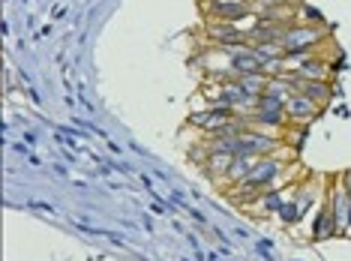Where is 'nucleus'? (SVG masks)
I'll return each mask as SVG.
<instances>
[{"mask_svg": "<svg viewBox=\"0 0 351 261\" xmlns=\"http://www.w3.org/2000/svg\"><path fill=\"white\" fill-rule=\"evenodd\" d=\"M324 30L315 27V25H303V21H298L294 27L285 30L282 36V45H285V54L289 58H303V54H315L318 49L324 45Z\"/></svg>", "mask_w": 351, "mask_h": 261, "instance_id": "f257e3e1", "label": "nucleus"}, {"mask_svg": "<svg viewBox=\"0 0 351 261\" xmlns=\"http://www.w3.org/2000/svg\"><path fill=\"white\" fill-rule=\"evenodd\" d=\"M285 156H261L258 162L252 165V171L246 174L243 184L252 186V189H261V192H267V189H279V184L285 180Z\"/></svg>", "mask_w": 351, "mask_h": 261, "instance_id": "f03ea898", "label": "nucleus"}, {"mask_svg": "<svg viewBox=\"0 0 351 261\" xmlns=\"http://www.w3.org/2000/svg\"><path fill=\"white\" fill-rule=\"evenodd\" d=\"M204 18L213 21H228V25H241V21L252 18V6L243 0H202Z\"/></svg>", "mask_w": 351, "mask_h": 261, "instance_id": "7ed1b4c3", "label": "nucleus"}, {"mask_svg": "<svg viewBox=\"0 0 351 261\" xmlns=\"http://www.w3.org/2000/svg\"><path fill=\"white\" fill-rule=\"evenodd\" d=\"M204 34L210 36V42L217 45V49H226V51L250 42V34H246V30H241L237 25H228V21H213V18H207V21H204Z\"/></svg>", "mask_w": 351, "mask_h": 261, "instance_id": "20e7f679", "label": "nucleus"}, {"mask_svg": "<svg viewBox=\"0 0 351 261\" xmlns=\"http://www.w3.org/2000/svg\"><path fill=\"white\" fill-rule=\"evenodd\" d=\"M285 73L298 78H309V82H327L330 78V66L318 54H303V58H289V69Z\"/></svg>", "mask_w": 351, "mask_h": 261, "instance_id": "39448f33", "label": "nucleus"}, {"mask_svg": "<svg viewBox=\"0 0 351 261\" xmlns=\"http://www.w3.org/2000/svg\"><path fill=\"white\" fill-rule=\"evenodd\" d=\"M282 78L291 84L294 93H300V97L318 102V105H327V102L333 99V87L327 84V82H309V78H298V75H291V73H285Z\"/></svg>", "mask_w": 351, "mask_h": 261, "instance_id": "423d86ee", "label": "nucleus"}, {"mask_svg": "<svg viewBox=\"0 0 351 261\" xmlns=\"http://www.w3.org/2000/svg\"><path fill=\"white\" fill-rule=\"evenodd\" d=\"M324 105H318V102L300 97V93H291L289 102H285V112H289V121L298 123V126H309L315 121L318 114H322Z\"/></svg>", "mask_w": 351, "mask_h": 261, "instance_id": "0eeeda50", "label": "nucleus"}, {"mask_svg": "<svg viewBox=\"0 0 351 261\" xmlns=\"http://www.w3.org/2000/svg\"><path fill=\"white\" fill-rule=\"evenodd\" d=\"M339 234V228H337V219H333V210H330V204H322V210H318V216H315V223H313V240L315 243H322V240H330V237H337Z\"/></svg>", "mask_w": 351, "mask_h": 261, "instance_id": "6e6552de", "label": "nucleus"}, {"mask_svg": "<svg viewBox=\"0 0 351 261\" xmlns=\"http://www.w3.org/2000/svg\"><path fill=\"white\" fill-rule=\"evenodd\" d=\"M255 162H258L255 156H234V160H231V169L226 174V180H228V184H243L246 174L252 171Z\"/></svg>", "mask_w": 351, "mask_h": 261, "instance_id": "1a4fd4ad", "label": "nucleus"}, {"mask_svg": "<svg viewBox=\"0 0 351 261\" xmlns=\"http://www.w3.org/2000/svg\"><path fill=\"white\" fill-rule=\"evenodd\" d=\"M285 201H289V199H285L282 189H267V192L261 195V201H258V204H261V213H279Z\"/></svg>", "mask_w": 351, "mask_h": 261, "instance_id": "9d476101", "label": "nucleus"}, {"mask_svg": "<svg viewBox=\"0 0 351 261\" xmlns=\"http://www.w3.org/2000/svg\"><path fill=\"white\" fill-rule=\"evenodd\" d=\"M276 216L282 219L285 225H298V223H300V210H298V201H294V199H289V201L282 204V210H279Z\"/></svg>", "mask_w": 351, "mask_h": 261, "instance_id": "9b49d317", "label": "nucleus"}, {"mask_svg": "<svg viewBox=\"0 0 351 261\" xmlns=\"http://www.w3.org/2000/svg\"><path fill=\"white\" fill-rule=\"evenodd\" d=\"M339 184H342V186H346V192L351 195V169H348V171H342V174H339Z\"/></svg>", "mask_w": 351, "mask_h": 261, "instance_id": "f8f14e48", "label": "nucleus"}, {"mask_svg": "<svg viewBox=\"0 0 351 261\" xmlns=\"http://www.w3.org/2000/svg\"><path fill=\"white\" fill-rule=\"evenodd\" d=\"M348 234H351V204H348Z\"/></svg>", "mask_w": 351, "mask_h": 261, "instance_id": "ddd939ff", "label": "nucleus"}, {"mask_svg": "<svg viewBox=\"0 0 351 261\" xmlns=\"http://www.w3.org/2000/svg\"><path fill=\"white\" fill-rule=\"evenodd\" d=\"M243 3H250V6H252V3H258V0H243Z\"/></svg>", "mask_w": 351, "mask_h": 261, "instance_id": "4468645a", "label": "nucleus"}]
</instances>
